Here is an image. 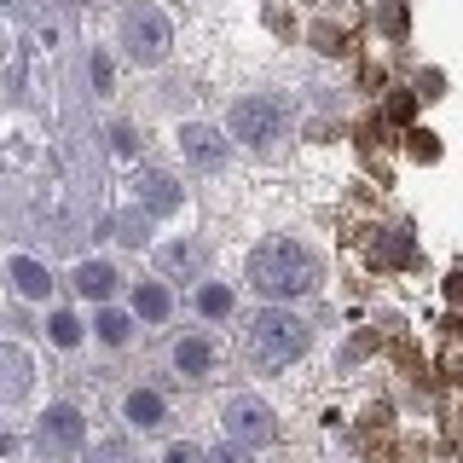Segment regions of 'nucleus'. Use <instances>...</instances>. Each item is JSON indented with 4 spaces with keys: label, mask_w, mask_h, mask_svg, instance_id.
I'll list each match as a JSON object with an SVG mask.
<instances>
[{
    "label": "nucleus",
    "mask_w": 463,
    "mask_h": 463,
    "mask_svg": "<svg viewBox=\"0 0 463 463\" xmlns=\"http://www.w3.org/2000/svg\"><path fill=\"white\" fill-rule=\"evenodd\" d=\"M122 417H128V429L156 434V429H168V400L156 394V388H134V394L122 400Z\"/></svg>",
    "instance_id": "1a4fd4ad"
},
{
    "label": "nucleus",
    "mask_w": 463,
    "mask_h": 463,
    "mask_svg": "<svg viewBox=\"0 0 463 463\" xmlns=\"http://www.w3.org/2000/svg\"><path fill=\"white\" fill-rule=\"evenodd\" d=\"M168 307H174V296H168L163 284H139V289H134V313L145 318V325H163Z\"/></svg>",
    "instance_id": "4468645a"
},
{
    "label": "nucleus",
    "mask_w": 463,
    "mask_h": 463,
    "mask_svg": "<svg viewBox=\"0 0 463 463\" xmlns=\"http://www.w3.org/2000/svg\"><path fill=\"white\" fill-rule=\"evenodd\" d=\"M156 260H163L168 279H203V267H209V250H203L197 238H180V243H163V250H156Z\"/></svg>",
    "instance_id": "9b49d317"
},
{
    "label": "nucleus",
    "mask_w": 463,
    "mask_h": 463,
    "mask_svg": "<svg viewBox=\"0 0 463 463\" xmlns=\"http://www.w3.org/2000/svg\"><path fill=\"white\" fill-rule=\"evenodd\" d=\"M35 388V359L18 342H0V405H18Z\"/></svg>",
    "instance_id": "6e6552de"
},
{
    "label": "nucleus",
    "mask_w": 463,
    "mask_h": 463,
    "mask_svg": "<svg viewBox=\"0 0 463 463\" xmlns=\"http://www.w3.org/2000/svg\"><path fill=\"white\" fill-rule=\"evenodd\" d=\"M180 151H185V163H192V168L214 174V168H226L232 139L221 134V128H209V122H185V128H180Z\"/></svg>",
    "instance_id": "0eeeda50"
},
{
    "label": "nucleus",
    "mask_w": 463,
    "mask_h": 463,
    "mask_svg": "<svg viewBox=\"0 0 463 463\" xmlns=\"http://www.w3.org/2000/svg\"><path fill=\"white\" fill-rule=\"evenodd\" d=\"M70 279H76V289H81L87 301H105L110 289H116V267H110V260H81Z\"/></svg>",
    "instance_id": "ddd939ff"
},
{
    "label": "nucleus",
    "mask_w": 463,
    "mask_h": 463,
    "mask_svg": "<svg viewBox=\"0 0 463 463\" xmlns=\"http://www.w3.org/2000/svg\"><path fill=\"white\" fill-rule=\"evenodd\" d=\"M197 313L226 318V313H232V289H226V284H203V289H197Z\"/></svg>",
    "instance_id": "f3484780"
},
{
    "label": "nucleus",
    "mask_w": 463,
    "mask_h": 463,
    "mask_svg": "<svg viewBox=\"0 0 463 463\" xmlns=\"http://www.w3.org/2000/svg\"><path fill=\"white\" fill-rule=\"evenodd\" d=\"M116 238L145 250V243H151V221H145V214H122V221H116Z\"/></svg>",
    "instance_id": "6ab92c4d"
},
{
    "label": "nucleus",
    "mask_w": 463,
    "mask_h": 463,
    "mask_svg": "<svg viewBox=\"0 0 463 463\" xmlns=\"http://www.w3.org/2000/svg\"><path fill=\"white\" fill-rule=\"evenodd\" d=\"M243 342H250V359H255L260 371H289L313 347V325L301 313H289L284 301H267V307L250 318Z\"/></svg>",
    "instance_id": "f03ea898"
},
{
    "label": "nucleus",
    "mask_w": 463,
    "mask_h": 463,
    "mask_svg": "<svg viewBox=\"0 0 463 463\" xmlns=\"http://www.w3.org/2000/svg\"><path fill=\"white\" fill-rule=\"evenodd\" d=\"M134 192L145 203V214H174V209H180V185H174L163 168H139L134 174Z\"/></svg>",
    "instance_id": "9d476101"
},
{
    "label": "nucleus",
    "mask_w": 463,
    "mask_h": 463,
    "mask_svg": "<svg viewBox=\"0 0 463 463\" xmlns=\"http://www.w3.org/2000/svg\"><path fill=\"white\" fill-rule=\"evenodd\" d=\"M52 342L58 347H76L81 342V318L76 313H52Z\"/></svg>",
    "instance_id": "aec40b11"
},
{
    "label": "nucleus",
    "mask_w": 463,
    "mask_h": 463,
    "mask_svg": "<svg viewBox=\"0 0 463 463\" xmlns=\"http://www.w3.org/2000/svg\"><path fill=\"white\" fill-rule=\"evenodd\" d=\"M87 463H139V446L128 440V434H105V440H93Z\"/></svg>",
    "instance_id": "2eb2a0df"
},
{
    "label": "nucleus",
    "mask_w": 463,
    "mask_h": 463,
    "mask_svg": "<svg viewBox=\"0 0 463 463\" xmlns=\"http://www.w3.org/2000/svg\"><path fill=\"white\" fill-rule=\"evenodd\" d=\"M12 279H18V289H24V296H47V289H52V279H47V272H41L29 255H18V260H12Z\"/></svg>",
    "instance_id": "dca6fc26"
},
{
    "label": "nucleus",
    "mask_w": 463,
    "mask_h": 463,
    "mask_svg": "<svg viewBox=\"0 0 463 463\" xmlns=\"http://www.w3.org/2000/svg\"><path fill=\"white\" fill-rule=\"evenodd\" d=\"M221 429H226V440H238V446H272L279 440V417H272V405L260 394H232L221 405Z\"/></svg>",
    "instance_id": "423d86ee"
},
{
    "label": "nucleus",
    "mask_w": 463,
    "mask_h": 463,
    "mask_svg": "<svg viewBox=\"0 0 463 463\" xmlns=\"http://www.w3.org/2000/svg\"><path fill=\"white\" fill-rule=\"evenodd\" d=\"M174 371H180L185 383H203V376L214 371V342L209 336H180L174 342Z\"/></svg>",
    "instance_id": "f8f14e48"
},
{
    "label": "nucleus",
    "mask_w": 463,
    "mask_h": 463,
    "mask_svg": "<svg viewBox=\"0 0 463 463\" xmlns=\"http://www.w3.org/2000/svg\"><path fill=\"white\" fill-rule=\"evenodd\" d=\"M12 452V434H6V423H0V458H6Z\"/></svg>",
    "instance_id": "5701e85b"
},
{
    "label": "nucleus",
    "mask_w": 463,
    "mask_h": 463,
    "mask_svg": "<svg viewBox=\"0 0 463 463\" xmlns=\"http://www.w3.org/2000/svg\"><path fill=\"white\" fill-rule=\"evenodd\" d=\"M243 279L260 301H296L318 284V255L301 238H260L250 250V267Z\"/></svg>",
    "instance_id": "f257e3e1"
},
{
    "label": "nucleus",
    "mask_w": 463,
    "mask_h": 463,
    "mask_svg": "<svg viewBox=\"0 0 463 463\" xmlns=\"http://www.w3.org/2000/svg\"><path fill=\"white\" fill-rule=\"evenodd\" d=\"M168 47H174V29L163 18V6H145L139 0V6L122 12V52L134 58V64H163Z\"/></svg>",
    "instance_id": "39448f33"
},
{
    "label": "nucleus",
    "mask_w": 463,
    "mask_h": 463,
    "mask_svg": "<svg viewBox=\"0 0 463 463\" xmlns=\"http://www.w3.org/2000/svg\"><path fill=\"white\" fill-rule=\"evenodd\" d=\"M289 128V99L279 93H243L238 105L226 110V134L243 145V151H267V145H279Z\"/></svg>",
    "instance_id": "7ed1b4c3"
},
{
    "label": "nucleus",
    "mask_w": 463,
    "mask_h": 463,
    "mask_svg": "<svg viewBox=\"0 0 463 463\" xmlns=\"http://www.w3.org/2000/svg\"><path fill=\"white\" fill-rule=\"evenodd\" d=\"M163 463H209V452H203V446H192V440H174L168 452H163Z\"/></svg>",
    "instance_id": "412c9836"
},
{
    "label": "nucleus",
    "mask_w": 463,
    "mask_h": 463,
    "mask_svg": "<svg viewBox=\"0 0 463 463\" xmlns=\"http://www.w3.org/2000/svg\"><path fill=\"white\" fill-rule=\"evenodd\" d=\"M81 440H87V417H81V405H47V411L35 417V434H29V446H35V458L41 463H64V458H76L81 452Z\"/></svg>",
    "instance_id": "20e7f679"
},
{
    "label": "nucleus",
    "mask_w": 463,
    "mask_h": 463,
    "mask_svg": "<svg viewBox=\"0 0 463 463\" xmlns=\"http://www.w3.org/2000/svg\"><path fill=\"white\" fill-rule=\"evenodd\" d=\"M458 434H463V429H458Z\"/></svg>",
    "instance_id": "b1692460"
},
{
    "label": "nucleus",
    "mask_w": 463,
    "mask_h": 463,
    "mask_svg": "<svg viewBox=\"0 0 463 463\" xmlns=\"http://www.w3.org/2000/svg\"><path fill=\"white\" fill-rule=\"evenodd\" d=\"M209 463H250V446H238V440H226L221 452H209Z\"/></svg>",
    "instance_id": "4be33fe9"
},
{
    "label": "nucleus",
    "mask_w": 463,
    "mask_h": 463,
    "mask_svg": "<svg viewBox=\"0 0 463 463\" xmlns=\"http://www.w3.org/2000/svg\"><path fill=\"white\" fill-rule=\"evenodd\" d=\"M128 336H134V325H128V313H99V342L122 347Z\"/></svg>",
    "instance_id": "a211bd4d"
}]
</instances>
